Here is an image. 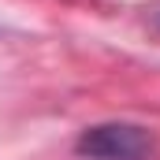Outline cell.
Here are the masks:
<instances>
[{
	"instance_id": "1",
	"label": "cell",
	"mask_w": 160,
	"mask_h": 160,
	"mask_svg": "<svg viewBox=\"0 0 160 160\" xmlns=\"http://www.w3.org/2000/svg\"><path fill=\"white\" fill-rule=\"evenodd\" d=\"M78 153L89 160H149L157 153V134L138 123H97L82 130Z\"/></svg>"
},
{
	"instance_id": "2",
	"label": "cell",
	"mask_w": 160,
	"mask_h": 160,
	"mask_svg": "<svg viewBox=\"0 0 160 160\" xmlns=\"http://www.w3.org/2000/svg\"><path fill=\"white\" fill-rule=\"evenodd\" d=\"M157 22H160V15H157Z\"/></svg>"
}]
</instances>
